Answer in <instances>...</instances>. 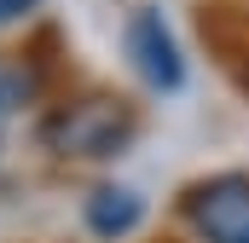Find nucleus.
<instances>
[{"label":"nucleus","mask_w":249,"mask_h":243,"mask_svg":"<svg viewBox=\"0 0 249 243\" xmlns=\"http://www.w3.org/2000/svg\"><path fill=\"white\" fill-rule=\"evenodd\" d=\"M139 133V116L127 99L110 93H87V99H70L53 116L41 122V145L53 156H116L127 139Z\"/></svg>","instance_id":"1"},{"label":"nucleus","mask_w":249,"mask_h":243,"mask_svg":"<svg viewBox=\"0 0 249 243\" xmlns=\"http://www.w3.org/2000/svg\"><path fill=\"white\" fill-rule=\"evenodd\" d=\"M180 214L203 243H249V174H209L186 185Z\"/></svg>","instance_id":"2"},{"label":"nucleus","mask_w":249,"mask_h":243,"mask_svg":"<svg viewBox=\"0 0 249 243\" xmlns=\"http://www.w3.org/2000/svg\"><path fill=\"white\" fill-rule=\"evenodd\" d=\"M127 58H133L139 81H145L151 93H180V87H186V52H180L168 17L151 12V6L127 17Z\"/></svg>","instance_id":"3"},{"label":"nucleus","mask_w":249,"mask_h":243,"mask_svg":"<svg viewBox=\"0 0 249 243\" xmlns=\"http://www.w3.org/2000/svg\"><path fill=\"white\" fill-rule=\"evenodd\" d=\"M81 220H87L93 238H110V243H116V238H127V232L145 226V197H139L133 185H99V191L87 197Z\"/></svg>","instance_id":"4"},{"label":"nucleus","mask_w":249,"mask_h":243,"mask_svg":"<svg viewBox=\"0 0 249 243\" xmlns=\"http://www.w3.org/2000/svg\"><path fill=\"white\" fill-rule=\"evenodd\" d=\"M18 93H23V87H18V75L0 64V116H12V110H18Z\"/></svg>","instance_id":"5"},{"label":"nucleus","mask_w":249,"mask_h":243,"mask_svg":"<svg viewBox=\"0 0 249 243\" xmlns=\"http://www.w3.org/2000/svg\"><path fill=\"white\" fill-rule=\"evenodd\" d=\"M41 0H0V23H18V17H29Z\"/></svg>","instance_id":"6"}]
</instances>
